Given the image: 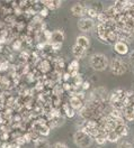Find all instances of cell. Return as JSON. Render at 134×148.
<instances>
[{
    "label": "cell",
    "instance_id": "1",
    "mask_svg": "<svg viewBox=\"0 0 134 148\" xmlns=\"http://www.w3.org/2000/svg\"><path fill=\"white\" fill-rule=\"evenodd\" d=\"M89 63H90V66L93 67V70L102 72V71H105L109 66V60L103 53H95L90 56Z\"/></svg>",
    "mask_w": 134,
    "mask_h": 148
},
{
    "label": "cell",
    "instance_id": "2",
    "mask_svg": "<svg viewBox=\"0 0 134 148\" xmlns=\"http://www.w3.org/2000/svg\"><path fill=\"white\" fill-rule=\"evenodd\" d=\"M73 141L79 148H89L94 143V138L86 131L79 129L73 135Z\"/></svg>",
    "mask_w": 134,
    "mask_h": 148
},
{
    "label": "cell",
    "instance_id": "3",
    "mask_svg": "<svg viewBox=\"0 0 134 148\" xmlns=\"http://www.w3.org/2000/svg\"><path fill=\"white\" fill-rule=\"evenodd\" d=\"M108 67H109L111 72L114 75H117V76L125 74L128 70V66L126 64V62L124 60L119 58V57H113L109 61V66Z\"/></svg>",
    "mask_w": 134,
    "mask_h": 148
},
{
    "label": "cell",
    "instance_id": "4",
    "mask_svg": "<svg viewBox=\"0 0 134 148\" xmlns=\"http://www.w3.org/2000/svg\"><path fill=\"white\" fill-rule=\"evenodd\" d=\"M78 28L80 32L82 33H88L90 30H93V28L95 27V20L90 18H87V17H82L78 20Z\"/></svg>",
    "mask_w": 134,
    "mask_h": 148
},
{
    "label": "cell",
    "instance_id": "5",
    "mask_svg": "<svg viewBox=\"0 0 134 148\" xmlns=\"http://www.w3.org/2000/svg\"><path fill=\"white\" fill-rule=\"evenodd\" d=\"M115 53L118 54V55H127L130 53V46H128V43L124 42V40H117L113 45Z\"/></svg>",
    "mask_w": 134,
    "mask_h": 148
},
{
    "label": "cell",
    "instance_id": "6",
    "mask_svg": "<svg viewBox=\"0 0 134 148\" xmlns=\"http://www.w3.org/2000/svg\"><path fill=\"white\" fill-rule=\"evenodd\" d=\"M64 39H66V35H64V33L61 30V29H57V30H53L52 32V35H51V40H50V43H48V45H51V44H63V42H64Z\"/></svg>",
    "mask_w": 134,
    "mask_h": 148
},
{
    "label": "cell",
    "instance_id": "7",
    "mask_svg": "<svg viewBox=\"0 0 134 148\" xmlns=\"http://www.w3.org/2000/svg\"><path fill=\"white\" fill-rule=\"evenodd\" d=\"M86 6L84 3H80V2H77L75 3L72 7H71V14L75 16V17H79V18H82L85 17V14H86Z\"/></svg>",
    "mask_w": 134,
    "mask_h": 148
},
{
    "label": "cell",
    "instance_id": "8",
    "mask_svg": "<svg viewBox=\"0 0 134 148\" xmlns=\"http://www.w3.org/2000/svg\"><path fill=\"white\" fill-rule=\"evenodd\" d=\"M69 104L71 106V108H72L73 110H76V111L79 112V111L84 108V106H85V101H84V100H81L80 98H77V97H70Z\"/></svg>",
    "mask_w": 134,
    "mask_h": 148
},
{
    "label": "cell",
    "instance_id": "9",
    "mask_svg": "<svg viewBox=\"0 0 134 148\" xmlns=\"http://www.w3.org/2000/svg\"><path fill=\"white\" fill-rule=\"evenodd\" d=\"M94 140L98 145L103 146L107 141V131L105 129H98L97 132H96V135L94 136Z\"/></svg>",
    "mask_w": 134,
    "mask_h": 148
},
{
    "label": "cell",
    "instance_id": "10",
    "mask_svg": "<svg viewBox=\"0 0 134 148\" xmlns=\"http://www.w3.org/2000/svg\"><path fill=\"white\" fill-rule=\"evenodd\" d=\"M79 67H80V65H79L78 60H73V61H71L69 63V65H68V73L70 74L71 79H73L75 76H77L79 74Z\"/></svg>",
    "mask_w": 134,
    "mask_h": 148
},
{
    "label": "cell",
    "instance_id": "11",
    "mask_svg": "<svg viewBox=\"0 0 134 148\" xmlns=\"http://www.w3.org/2000/svg\"><path fill=\"white\" fill-rule=\"evenodd\" d=\"M66 122V116H60V117H57V118H51L48 119V126L53 129V128H57V127H61L63 123Z\"/></svg>",
    "mask_w": 134,
    "mask_h": 148
},
{
    "label": "cell",
    "instance_id": "12",
    "mask_svg": "<svg viewBox=\"0 0 134 148\" xmlns=\"http://www.w3.org/2000/svg\"><path fill=\"white\" fill-rule=\"evenodd\" d=\"M115 131L117 132V135L122 138V137H126L127 135H128V132H130V128H128V126L126 125V122H119V123H117V126L115 127Z\"/></svg>",
    "mask_w": 134,
    "mask_h": 148
},
{
    "label": "cell",
    "instance_id": "13",
    "mask_svg": "<svg viewBox=\"0 0 134 148\" xmlns=\"http://www.w3.org/2000/svg\"><path fill=\"white\" fill-rule=\"evenodd\" d=\"M87 54V49L85 48H82V47L78 46L77 44H75L73 46H72V55L75 56V60H81V58H84Z\"/></svg>",
    "mask_w": 134,
    "mask_h": 148
},
{
    "label": "cell",
    "instance_id": "14",
    "mask_svg": "<svg viewBox=\"0 0 134 148\" xmlns=\"http://www.w3.org/2000/svg\"><path fill=\"white\" fill-rule=\"evenodd\" d=\"M76 44L78 46L85 48V49H88L90 47V39L86 35H79L76 38Z\"/></svg>",
    "mask_w": 134,
    "mask_h": 148
},
{
    "label": "cell",
    "instance_id": "15",
    "mask_svg": "<svg viewBox=\"0 0 134 148\" xmlns=\"http://www.w3.org/2000/svg\"><path fill=\"white\" fill-rule=\"evenodd\" d=\"M123 118L126 121H134V110L132 106H126L124 109L122 110Z\"/></svg>",
    "mask_w": 134,
    "mask_h": 148
},
{
    "label": "cell",
    "instance_id": "16",
    "mask_svg": "<svg viewBox=\"0 0 134 148\" xmlns=\"http://www.w3.org/2000/svg\"><path fill=\"white\" fill-rule=\"evenodd\" d=\"M43 6L46 7L48 10H57L62 6V1L60 0H48V1H42Z\"/></svg>",
    "mask_w": 134,
    "mask_h": 148
},
{
    "label": "cell",
    "instance_id": "17",
    "mask_svg": "<svg viewBox=\"0 0 134 148\" xmlns=\"http://www.w3.org/2000/svg\"><path fill=\"white\" fill-rule=\"evenodd\" d=\"M33 143L35 145V148H51V145H50L48 140L45 137H42V136H39L38 138H36Z\"/></svg>",
    "mask_w": 134,
    "mask_h": 148
},
{
    "label": "cell",
    "instance_id": "18",
    "mask_svg": "<svg viewBox=\"0 0 134 148\" xmlns=\"http://www.w3.org/2000/svg\"><path fill=\"white\" fill-rule=\"evenodd\" d=\"M38 67H39V71L42 73H48V71H50V69H51V62L48 60H46V58H44V60L41 61Z\"/></svg>",
    "mask_w": 134,
    "mask_h": 148
},
{
    "label": "cell",
    "instance_id": "19",
    "mask_svg": "<svg viewBox=\"0 0 134 148\" xmlns=\"http://www.w3.org/2000/svg\"><path fill=\"white\" fill-rule=\"evenodd\" d=\"M63 111H64V116L67 118H73L75 114H76V110H73L71 108V106L69 104V102L63 103Z\"/></svg>",
    "mask_w": 134,
    "mask_h": 148
},
{
    "label": "cell",
    "instance_id": "20",
    "mask_svg": "<svg viewBox=\"0 0 134 148\" xmlns=\"http://www.w3.org/2000/svg\"><path fill=\"white\" fill-rule=\"evenodd\" d=\"M119 139H121V137L117 135V132L115 130L107 131V141H109V143H117Z\"/></svg>",
    "mask_w": 134,
    "mask_h": 148
},
{
    "label": "cell",
    "instance_id": "21",
    "mask_svg": "<svg viewBox=\"0 0 134 148\" xmlns=\"http://www.w3.org/2000/svg\"><path fill=\"white\" fill-rule=\"evenodd\" d=\"M90 7L95 10L98 15H99V14H102V12L104 11V6H103V3H102V2H99V1H95V2H93V3L90 5Z\"/></svg>",
    "mask_w": 134,
    "mask_h": 148
},
{
    "label": "cell",
    "instance_id": "22",
    "mask_svg": "<svg viewBox=\"0 0 134 148\" xmlns=\"http://www.w3.org/2000/svg\"><path fill=\"white\" fill-rule=\"evenodd\" d=\"M21 45H23V42L20 39H15L11 44V49L12 51H19L21 48Z\"/></svg>",
    "mask_w": 134,
    "mask_h": 148
},
{
    "label": "cell",
    "instance_id": "23",
    "mask_svg": "<svg viewBox=\"0 0 134 148\" xmlns=\"http://www.w3.org/2000/svg\"><path fill=\"white\" fill-rule=\"evenodd\" d=\"M117 148H133V145L127 140H123L117 145Z\"/></svg>",
    "mask_w": 134,
    "mask_h": 148
},
{
    "label": "cell",
    "instance_id": "24",
    "mask_svg": "<svg viewBox=\"0 0 134 148\" xmlns=\"http://www.w3.org/2000/svg\"><path fill=\"white\" fill-rule=\"evenodd\" d=\"M48 12H50V10H48L46 7H43L42 9L38 11V15H39V17L45 18V17H48Z\"/></svg>",
    "mask_w": 134,
    "mask_h": 148
},
{
    "label": "cell",
    "instance_id": "25",
    "mask_svg": "<svg viewBox=\"0 0 134 148\" xmlns=\"http://www.w3.org/2000/svg\"><path fill=\"white\" fill-rule=\"evenodd\" d=\"M1 148H15V144H14V141L12 143L3 141V143H1Z\"/></svg>",
    "mask_w": 134,
    "mask_h": 148
},
{
    "label": "cell",
    "instance_id": "26",
    "mask_svg": "<svg viewBox=\"0 0 134 148\" xmlns=\"http://www.w3.org/2000/svg\"><path fill=\"white\" fill-rule=\"evenodd\" d=\"M53 148H69V147L67 146L66 143H63V141H57V143H55V144L53 145Z\"/></svg>",
    "mask_w": 134,
    "mask_h": 148
},
{
    "label": "cell",
    "instance_id": "27",
    "mask_svg": "<svg viewBox=\"0 0 134 148\" xmlns=\"http://www.w3.org/2000/svg\"><path fill=\"white\" fill-rule=\"evenodd\" d=\"M89 89H90V82H89V81H84V83L81 85V90L86 92Z\"/></svg>",
    "mask_w": 134,
    "mask_h": 148
},
{
    "label": "cell",
    "instance_id": "28",
    "mask_svg": "<svg viewBox=\"0 0 134 148\" xmlns=\"http://www.w3.org/2000/svg\"><path fill=\"white\" fill-rule=\"evenodd\" d=\"M70 79H71V76H70V74L68 73V72L62 73V81H63V82H69Z\"/></svg>",
    "mask_w": 134,
    "mask_h": 148
},
{
    "label": "cell",
    "instance_id": "29",
    "mask_svg": "<svg viewBox=\"0 0 134 148\" xmlns=\"http://www.w3.org/2000/svg\"><path fill=\"white\" fill-rule=\"evenodd\" d=\"M130 61L134 64V49L130 53Z\"/></svg>",
    "mask_w": 134,
    "mask_h": 148
},
{
    "label": "cell",
    "instance_id": "30",
    "mask_svg": "<svg viewBox=\"0 0 134 148\" xmlns=\"http://www.w3.org/2000/svg\"><path fill=\"white\" fill-rule=\"evenodd\" d=\"M3 49H5V46H3L2 44H0V53H2V52H3Z\"/></svg>",
    "mask_w": 134,
    "mask_h": 148
},
{
    "label": "cell",
    "instance_id": "31",
    "mask_svg": "<svg viewBox=\"0 0 134 148\" xmlns=\"http://www.w3.org/2000/svg\"><path fill=\"white\" fill-rule=\"evenodd\" d=\"M0 148H1V143H0Z\"/></svg>",
    "mask_w": 134,
    "mask_h": 148
},
{
    "label": "cell",
    "instance_id": "32",
    "mask_svg": "<svg viewBox=\"0 0 134 148\" xmlns=\"http://www.w3.org/2000/svg\"><path fill=\"white\" fill-rule=\"evenodd\" d=\"M133 143H134V139H133Z\"/></svg>",
    "mask_w": 134,
    "mask_h": 148
},
{
    "label": "cell",
    "instance_id": "33",
    "mask_svg": "<svg viewBox=\"0 0 134 148\" xmlns=\"http://www.w3.org/2000/svg\"><path fill=\"white\" fill-rule=\"evenodd\" d=\"M0 114H1V112H0Z\"/></svg>",
    "mask_w": 134,
    "mask_h": 148
}]
</instances>
